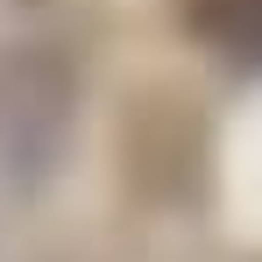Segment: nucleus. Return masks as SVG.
Instances as JSON below:
<instances>
[{
    "label": "nucleus",
    "instance_id": "obj_1",
    "mask_svg": "<svg viewBox=\"0 0 262 262\" xmlns=\"http://www.w3.org/2000/svg\"><path fill=\"white\" fill-rule=\"evenodd\" d=\"M184 21L206 50H220L227 64L262 71V0H184Z\"/></svg>",
    "mask_w": 262,
    "mask_h": 262
}]
</instances>
